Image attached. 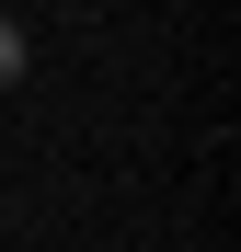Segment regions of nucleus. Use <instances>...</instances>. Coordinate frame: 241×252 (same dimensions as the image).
<instances>
[{
    "label": "nucleus",
    "mask_w": 241,
    "mask_h": 252,
    "mask_svg": "<svg viewBox=\"0 0 241 252\" xmlns=\"http://www.w3.org/2000/svg\"><path fill=\"white\" fill-rule=\"evenodd\" d=\"M12 80H23V23L0 12V92H12Z\"/></svg>",
    "instance_id": "nucleus-1"
}]
</instances>
